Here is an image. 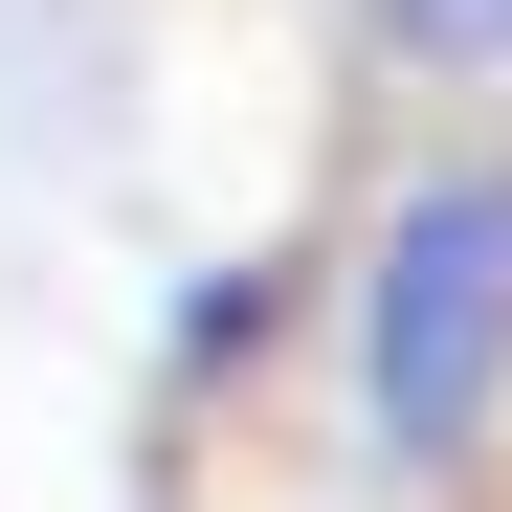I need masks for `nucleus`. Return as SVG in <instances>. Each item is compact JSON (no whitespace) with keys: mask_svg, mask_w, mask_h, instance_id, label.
<instances>
[{"mask_svg":"<svg viewBox=\"0 0 512 512\" xmlns=\"http://www.w3.org/2000/svg\"><path fill=\"white\" fill-rule=\"evenodd\" d=\"M379 45L423 90H512V0H379Z\"/></svg>","mask_w":512,"mask_h":512,"instance_id":"obj_2","label":"nucleus"},{"mask_svg":"<svg viewBox=\"0 0 512 512\" xmlns=\"http://www.w3.org/2000/svg\"><path fill=\"white\" fill-rule=\"evenodd\" d=\"M245 334H268V268H201L179 312H156V379H223V357H245Z\"/></svg>","mask_w":512,"mask_h":512,"instance_id":"obj_3","label":"nucleus"},{"mask_svg":"<svg viewBox=\"0 0 512 512\" xmlns=\"http://www.w3.org/2000/svg\"><path fill=\"white\" fill-rule=\"evenodd\" d=\"M334 357H357V446L379 468H468L512 423V156L379 179L357 268H334Z\"/></svg>","mask_w":512,"mask_h":512,"instance_id":"obj_1","label":"nucleus"}]
</instances>
